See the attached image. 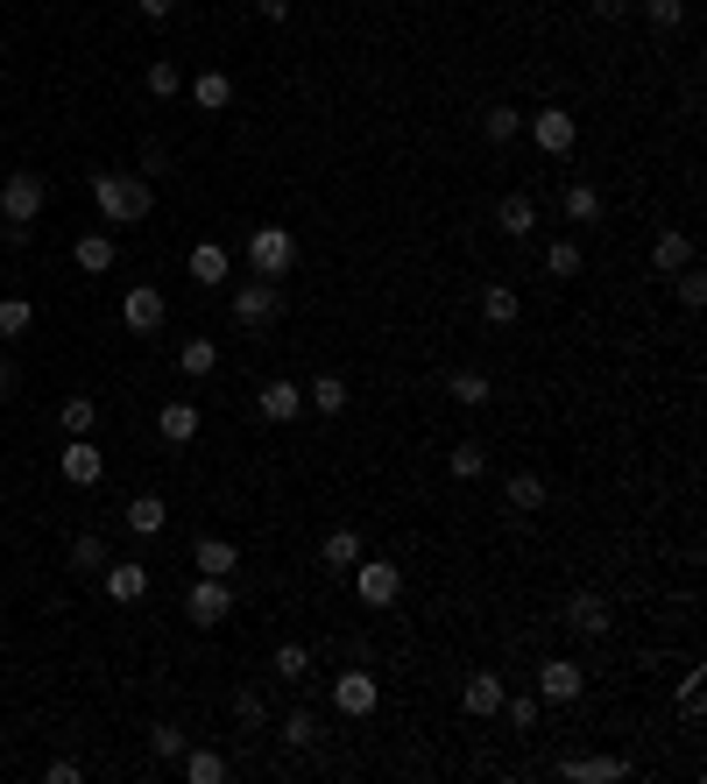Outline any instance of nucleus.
I'll return each mask as SVG.
<instances>
[{"instance_id":"obj_1","label":"nucleus","mask_w":707,"mask_h":784,"mask_svg":"<svg viewBox=\"0 0 707 784\" xmlns=\"http://www.w3.org/2000/svg\"><path fill=\"white\" fill-rule=\"evenodd\" d=\"M92 205H100V220L113 226H135L156 213V184L142 177V170H92Z\"/></svg>"},{"instance_id":"obj_2","label":"nucleus","mask_w":707,"mask_h":784,"mask_svg":"<svg viewBox=\"0 0 707 784\" xmlns=\"http://www.w3.org/2000/svg\"><path fill=\"white\" fill-rule=\"evenodd\" d=\"M43 170H8V184H0V220H8V241H29V226L43 220Z\"/></svg>"},{"instance_id":"obj_3","label":"nucleus","mask_w":707,"mask_h":784,"mask_svg":"<svg viewBox=\"0 0 707 784\" xmlns=\"http://www.w3.org/2000/svg\"><path fill=\"white\" fill-rule=\"evenodd\" d=\"M291 262H297V234H291V226H255V234H248V269H255V276L283 283V276H291Z\"/></svg>"},{"instance_id":"obj_4","label":"nucleus","mask_w":707,"mask_h":784,"mask_svg":"<svg viewBox=\"0 0 707 784\" xmlns=\"http://www.w3.org/2000/svg\"><path fill=\"white\" fill-rule=\"evenodd\" d=\"M226 615H234V587L213 580V572H199V580L184 587V622H199V629H220Z\"/></svg>"},{"instance_id":"obj_5","label":"nucleus","mask_w":707,"mask_h":784,"mask_svg":"<svg viewBox=\"0 0 707 784\" xmlns=\"http://www.w3.org/2000/svg\"><path fill=\"white\" fill-rule=\"evenodd\" d=\"M333 706H340V714H347V721L375 714V706H382V679L368 672V664H347V672L333 679Z\"/></svg>"},{"instance_id":"obj_6","label":"nucleus","mask_w":707,"mask_h":784,"mask_svg":"<svg viewBox=\"0 0 707 784\" xmlns=\"http://www.w3.org/2000/svg\"><path fill=\"white\" fill-rule=\"evenodd\" d=\"M524 128H531V142H538L545 156H573V142H580V121H573L566 106H538V113H524Z\"/></svg>"},{"instance_id":"obj_7","label":"nucleus","mask_w":707,"mask_h":784,"mask_svg":"<svg viewBox=\"0 0 707 784\" xmlns=\"http://www.w3.org/2000/svg\"><path fill=\"white\" fill-rule=\"evenodd\" d=\"M354 594H361V608H396V594H404V566L361 559L354 566Z\"/></svg>"},{"instance_id":"obj_8","label":"nucleus","mask_w":707,"mask_h":784,"mask_svg":"<svg viewBox=\"0 0 707 784\" xmlns=\"http://www.w3.org/2000/svg\"><path fill=\"white\" fill-rule=\"evenodd\" d=\"M580 693H587V664H573V658H545V664H538V700L573 706Z\"/></svg>"},{"instance_id":"obj_9","label":"nucleus","mask_w":707,"mask_h":784,"mask_svg":"<svg viewBox=\"0 0 707 784\" xmlns=\"http://www.w3.org/2000/svg\"><path fill=\"white\" fill-rule=\"evenodd\" d=\"M276 318H283V291L270 276H255V283L234 291V325H276Z\"/></svg>"},{"instance_id":"obj_10","label":"nucleus","mask_w":707,"mask_h":784,"mask_svg":"<svg viewBox=\"0 0 707 784\" xmlns=\"http://www.w3.org/2000/svg\"><path fill=\"white\" fill-rule=\"evenodd\" d=\"M495 234H503V241H531V234H538V198H531V191H503V198H495Z\"/></svg>"},{"instance_id":"obj_11","label":"nucleus","mask_w":707,"mask_h":784,"mask_svg":"<svg viewBox=\"0 0 707 784\" xmlns=\"http://www.w3.org/2000/svg\"><path fill=\"white\" fill-rule=\"evenodd\" d=\"M559 622L573 629V637H608V594H595V587H580V594H566Z\"/></svg>"},{"instance_id":"obj_12","label":"nucleus","mask_w":707,"mask_h":784,"mask_svg":"<svg viewBox=\"0 0 707 784\" xmlns=\"http://www.w3.org/2000/svg\"><path fill=\"white\" fill-rule=\"evenodd\" d=\"M297 410H304V389H297V381L270 375V381H262V389H255V417H262V425H291Z\"/></svg>"},{"instance_id":"obj_13","label":"nucleus","mask_w":707,"mask_h":784,"mask_svg":"<svg viewBox=\"0 0 707 784\" xmlns=\"http://www.w3.org/2000/svg\"><path fill=\"white\" fill-rule=\"evenodd\" d=\"M163 318H170V304H163L156 283H135V291L121 297V325H128V333H156Z\"/></svg>"},{"instance_id":"obj_14","label":"nucleus","mask_w":707,"mask_h":784,"mask_svg":"<svg viewBox=\"0 0 707 784\" xmlns=\"http://www.w3.org/2000/svg\"><path fill=\"white\" fill-rule=\"evenodd\" d=\"M57 467H64V481H71V488H100V474H107V460H100V446H92V438H71Z\"/></svg>"},{"instance_id":"obj_15","label":"nucleus","mask_w":707,"mask_h":784,"mask_svg":"<svg viewBox=\"0 0 707 784\" xmlns=\"http://www.w3.org/2000/svg\"><path fill=\"white\" fill-rule=\"evenodd\" d=\"M100 587H107V594L128 608V601H142V594H149V566H135V559H107Z\"/></svg>"},{"instance_id":"obj_16","label":"nucleus","mask_w":707,"mask_h":784,"mask_svg":"<svg viewBox=\"0 0 707 784\" xmlns=\"http://www.w3.org/2000/svg\"><path fill=\"white\" fill-rule=\"evenodd\" d=\"M686 262H694V234H686V226H665V234L652 241V269L658 276H679Z\"/></svg>"},{"instance_id":"obj_17","label":"nucleus","mask_w":707,"mask_h":784,"mask_svg":"<svg viewBox=\"0 0 707 784\" xmlns=\"http://www.w3.org/2000/svg\"><path fill=\"white\" fill-rule=\"evenodd\" d=\"M446 396H453L461 410H488V404H495V381H488L482 368H453V375H446Z\"/></svg>"},{"instance_id":"obj_18","label":"nucleus","mask_w":707,"mask_h":784,"mask_svg":"<svg viewBox=\"0 0 707 784\" xmlns=\"http://www.w3.org/2000/svg\"><path fill=\"white\" fill-rule=\"evenodd\" d=\"M503 502L517 509V516H538L545 502H552V488H545V474H509L503 481Z\"/></svg>"},{"instance_id":"obj_19","label":"nucleus","mask_w":707,"mask_h":784,"mask_svg":"<svg viewBox=\"0 0 707 784\" xmlns=\"http://www.w3.org/2000/svg\"><path fill=\"white\" fill-rule=\"evenodd\" d=\"M503 679H495V672H467V685H461V706H467V714H503Z\"/></svg>"},{"instance_id":"obj_20","label":"nucleus","mask_w":707,"mask_h":784,"mask_svg":"<svg viewBox=\"0 0 707 784\" xmlns=\"http://www.w3.org/2000/svg\"><path fill=\"white\" fill-rule=\"evenodd\" d=\"M559 777H573V784H608V777H629V763L623 756H566Z\"/></svg>"},{"instance_id":"obj_21","label":"nucleus","mask_w":707,"mask_h":784,"mask_svg":"<svg viewBox=\"0 0 707 784\" xmlns=\"http://www.w3.org/2000/svg\"><path fill=\"white\" fill-rule=\"evenodd\" d=\"M156 431L170 438V446H191V438H199V404H184V396H178V404H163L156 410Z\"/></svg>"},{"instance_id":"obj_22","label":"nucleus","mask_w":707,"mask_h":784,"mask_svg":"<svg viewBox=\"0 0 707 784\" xmlns=\"http://www.w3.org/2000/svg\"><path fill=\"white\" fill-rule=\"evenodd\" d=\"M191 106L226 113V106H234V79H226V71H199V79H191Z\"/></svg>"},{"instance_id":"obj_23","label":"nucleus","mask_w":707,"mask_h":784,"mask_svg":"<svg viewBox=\"0 0 707 784\" xmlns=\"http://www.w3.org/2000/svg\"><path fill=\"white\" fill-rule=\"evenodd\" d=\"M482 318L495 325V333H503V325H517V318H524V297L509 291V283H488V291H482Z\"/></svg>"},{"instance_id":"obj_24","label":"nucleus","mask_w":707,"mask_h":784,"mask_svg":"<svg viewBox=\"0 0 707 784\" xmlns=\"http://www.w3.org/2000/svg\"><path fill=\"white\" fill-rule=\"evenodd\" d=\"M191 566H199V572H213V580H226V572L241 566V551L226 544V538H199V544H191Z\"/></svg>"},{"instance_id":"obj_25","label":"nucleus","mask_w":707,"mask_h":784,"mask_svg":"<svg viewBox=\"0 0 707 784\" xmlns=\"http://www.w3.org/2000/svg\"><path fill=\"white\" fill-rule=\"evenodd\" d=\"M304 404H312L319 417H340V410L354 404V389H347V381H340V375H319L312 389H304Z\"/></svg>"},{"instance_id":"obj_26","label":"nucleus","mask_w":707,"mask_h":784,"mask_svg":"<svg viewBox=\"0 0 707 784\" xmlns=\"http://www.w3.org/2000/svg\"><path fill=\"white\" fill-rule=\"evenodd\" d=\"M276 742H283V750H312V742H319V714H312V706H291V714L276 721Z\"/></svg>"},{"instance_id":"obj_27","label":"nucleus","mask_w":707,"mask_h":784,"mask_svg":"<svg viewBox=\"0 0 707 784\" xmlns=\"http://www.w3.org/2000/svg\"><path fill=\"white\" fill-rule=\"evenodd\" d=\"M446 467H453V481H482V474H488V446H482V438H461V446L446 452Z\"/></svg>"},{"instance_id":"obj_28","label":"nucleus","mask_w":707,"mask_h":784,"mask_svg":"<svg viewBox=\"0 0 707 784\" xmlns=\"http://www.w3.org/2000/svg\"><path fill=\"white\" fill-rule=\"evenodd\" d=\"M226 269H234V255H226L220 241H199V247H191V276H199V283H226Z\"/></svg>"},{"instance_id":"obj_29","label":"nucleus","mask_w":707,"mask_h":784,"mask_svg":"<svg viewBox=\"0 0 707 784\" xmlns=\"http://www.w3.org/2000/svg\"><path fill=\"white\" fill-rule=\"evenodd\" d=\"M234 729L241 735H270V706H262L255 685H241V693H234Z\"/></svg>"},{"instance_id":"obj_30","label":"nucleus","mask_w":707,"mask_h":784,"mask_svg":"<svg viewBox=\"0 0 707 784\" xmlns=\"http://www.w3.org/2000/svg\"><path fill=\"white\" fill-rule=\"evenodd\" d=\"M163 523H170L163 495H135V502H128V530H135V538H156Z\"/></svg>"},{"instance_id":"obj_31","label":"nucleus","mask_w":707,"mask_h":784,"mask_svg":"<svg viewBox=\"0 0 707 784\" xmlns=\"http://www.w3.org/2000/svg\"><path fill=\"white\" fill-rule=\"evenodd\" d=\"M57 425H64L71 438H92V425H100V404H92V396H64V404H57Z\"/></svg>"},{"instance_id":"obj_32","label":"nucleus","mask_w":707,"mask_h":784,"mask_svg":"<svg viewBox=\"0 0 707 784\" xmlns=\"http://www.w3.org/2000/svg\"><path fill=\"white\" fill-rule=\"evenodd\" d=\"M270 672H276L283 685H304V679H312V650H304V643H276Z\"/></svg>"},{"instance_id":"obj_33","label":"nucleus","mask_w":707,"mask_h":784,"mask_svg":"<svg viewBox=\"0 0 707 784\" xmlns=\"http://www.w3.org/2000/svg\"><path fill=\"white\" fill-rule=\"evenodd\" d=\"M71 262H79L85 276H107V269H113V241H107V234H79V247H71Z\"/></svg>"},{"instance_id":"obj_34","label":"nucleus","mask_w":707,"mask_h":784,"mask_svg":"<svg viewBox=\"0 0 707 784\" xmlns=\"http://www.w3.org/2000/svg\"><path fill=\"white\" fill-rule=\"evenodd\" d=\"M319 559H326L333 572H354V566H361V538H354V530H326V544H319Z\"/></svg>"},{"instance_id":"obj_35","label":"nucleus","mask_w":707,"mask_h":784,"mask_svg":"<svg viewBox=\"0 0 707 784\" xmlns=\"http://www.w3.org/2000/svg\"><path fill=\"white\" fill-rule=\"evenodd\" d=\"M566 220H573V226H595V220H602V191L587 184V177L566 184Z\"/></svg>"},{"instance_id":"obj_36","label":"nucleus","mask_w":707,"mask_h":784,"mask_svg":"<svg viewBox=\"0 0 707 784\" xmlns=\"http://www.w3.org/2000/svg\"><path fill=\"white\" fill-rule=\"evenodd\" d=\"M178 763H184L191 784H226V756H220V750H184Z\"/></svg>"},{"instance_id":"obj_37","label":"nucleus","mask_w":707,"mask_h":784,"mask_svg":"<svg viewBox=\"0 0 707 784\" xmlns=\"http://www.w3.org/2000/svg\"><path fill=\"white\" fill-rule=\"evenodd\" d=\"M482 135H488L495 149L517 142V135H524V113H517V106H488V113H482Z\"/></svg>"},{"instance_id":"obj_38","label":"nucleus","mask_w":707,"mask_h":784,"mask_svg":"<svg viewBox=\"0 0 707 784\" xmlns=\"http://www.w3.org/2000/svg\"><path fill=\"white\" fill-rule=\"evenodd\" d=\"M665 283H673V297L686 304V312H700V304H707V269H700V262H686V269L665 276Z\"/></svg>"},{"instance_id":"obj_39","label":"nucleus","mask_w":707,"mask_h":784,"mask_svg":"<svg viewBox=\"0 0 707 784\" xmlns=\"http://www.w3.org/2000/svg\"><path fill=\"white\" fill-rule=\"evenodd\" d=\"M142 85H149V100H178V92H184V71L170 64V57H156V64L142 71Z\"/></svg>"},{"instance_id":"obj_40","label":"nucleus","mask_w":707,"mask_h":784,"mask_svg":"<svg viewBox=\"0 0 707 784\" xmlns=\"http://www.w3.org/2000/svg\"><path fill=\"white\" fill-rule=\"evenodd\" d=\"M178 368H184L191 381L213 375V368H220V347H213V339H184V347H178Z\"/></svg>"},{"instance_id":"obj_41","label":"nucleus","mask_w":707,"mask_h":784,"mask_svg":"<svg viewBox=\"0 0 707 784\" xmlns=\"http://www.w3.org/2000/svg\"><path fill=\"white\" fill-rule=\"evenodd\" d=\"M184 750H191V742H184L178 721H156V729H149V756H156V763H178Z\"/></svg>"},{"instance_id":"obj_42","label":"nucleus","mask_w":707,"mask_h":784,"mask_svg":"<svg viewBox=\"0 0 707 784\" xmlns=\"http://www.w3.org/2000/svg\"><path fill=\"white\" fill-rule=\"evenodd\" d=\"M36 325V304L29 297H0V339H22Z\"/></svg>"},{"instance_id":"obj_43","label":"nucleus","mask_w":707,"mask_h":784,"mask_svg":"<svg viewBox=\"0 0 707 784\" xmlns=\"http://www.w3.org/2000/svg\"><path fill=\"white\" fill-rule=\"evenodd\" d=\"M545 276H559V283L580 276V241H552L545 247Z\"/></svg>"},{"instance_id":"obj_44","label":"nucleus","mask_w":707,"mask_h":784,"mask_svg":"<svg viewBox=\"0 0 707 784\" xmlns=\"http://www.w3.org/2000/svg\"><path fill=\"white\" fill-rule=\"evenodd\" d=\"M107 559H113L107 538H92V530H85V538H71V566H79V572H107Z\"/></svg>"},{"instance_id":"obj_45","label":"nucleus","mask_w":707,"mask_h":784,"mask_svg":"<svg viewBox=\"0 0 707 784\" xmlns=\"http://www.w3.org/2000/svg\"><path fill=\"white\" fill-rule=\"evenodd\" d=\"M644 22H652V29H679L686 22V0H644Z\"/></svg>"},{"instance_id":"obj_46","label":"nucleus","mask_w":707,"mask_h":784,"mask_svg":"<svg viewBox=\"0 0 707 784\" xmlns=\"http://www.w3.org/2000/svg\"><path fill=\"white\" fill-rule=\"evenodd\" d=\"M700 679H707V672H686V679H679V706H686V714H694V721H700V706H707Z\"/></svg>"},{"instance_id":"obj_47","label":"nucleus","mask_w":707,"mask_h":784,"mask_svg":"<svg viewBox=\"0 0 707 784\" xmlns=\"http://www.w3.org/2000/svg\"><path fill=\"white\" fill-rule=\"evenodd\" d=\"M503 714L509 729H538V700H503Z\"/></svg>"},{"instance_id":"obj_48","label":"nucleus","mask_w":707,"mask_h":784,"mask_svg":"<svg viewBox=\"0 0 707 784\" xmlns=\"http://www.w3.org/2000/svg\"><path fill=\"white\" fill-rule=\"evenodd\" d=\"M85 771H79V763H71V756H57V763H43V784H79Z\"/></svg>"},{"instance_id":"obj_49","label":"nucleus","mask_w":707,"mask_h":784,"mask_svg":"<svg viewBox=\"0 0 707 784\" xmlns=\"http://www.w3.org/2000/svg\"><path fill=\"white\" fill-rule=\"evenodd\" d=\"M629 8H637V0H587V14H595V22H623Z\"/></svg>"},{"instance_id":"obj_50","label":"nucleus","mask_w":707,"mask_h":784,"mask_svg":"<svg viewBox=\"0 0 707 784\" xmlns=\"http://www.w3.org/2000/svg\"><path fill=\"white\" fill-rule=\"evenodd\" d=\"M163 170H170V149L149 142V149H142V177H163Z\"/></svg>"},{"instance_id":"obj_51","label":"nucleus","mask_w":707,"mask_h":784,"mask_svg":"<svg viewBox=\"0 0 707 784\" xmlns=\"http://www.w3.org/2000/svg\"><path fill=\"white\" fill-rule=\"evenodd\" d=\"M142 8V22H170V14H178V0H135Z\"/></svg>"},{"instance_id":"obj_52","label":"nucleus","mask_w":707,"mask_h":784,"mask_svg":"<svg viewBox=\"0 0 707 784\" xmlns=\"http://www.w3.org/2000/svg\"><path fill=\"white\" fill-rule=\"evenodd\" d=\"M255 14L262 22H291V0H255Z\"/></svg>"},{"instance_id":"obj_53","label":"nucleus","mask_w":707,"mask_h":784,"mask_svg":"<svg viewBox=\"0 0 707 784\" xmlns=\"http://www.w3.org/2000/svg\"><path fill=\"white\" fill-rule=\"evenodd\" d=\"M14 389H22V375H14V360H8V354H0V404H8V396H14Z\"/></svg>"}]
</instances>
